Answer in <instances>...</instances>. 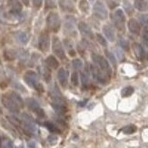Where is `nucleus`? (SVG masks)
<instances>
[{
    "label": "nucleus",
    "mask_w": 148,
    "mask_h": 148,
    "mask_svg": "<svg viewBox=\"0 0 148 148\" xmlns=\"http://www.w3.org/2000/svg\"><path fill=\"white\" fill-rule=\"evenodd\" d=\"M111 19H112V22H113L114 25L119 31H121V32L125 31L126 19H125V15L123 10L120 8L114 10L111 15Z\"/></svg>",
    "instance_id": "f257e3e1"
},
{
    "label": "nucleus",
    "mask_w": 148,
    "mask_h": 148,
    "mask_svg": "<svg viewBox=\"0 0 148 148\" xmlns=\"http://www.w3.org/2000/svg\"><path fill=\"white\" fill-rule=\"evenodd\" d=\"M47 25L50 31L53 33H57L61 27V19L58 13L52 11L47 16Z\"/></svg>",
    "instance_id": "f03ea898"
},
{
    "label": "nucleus",
    "mask_w": 148,
    "mask_h": 148,
    "mask_svg": "<svg viewBox=\"0 0 148 148\" xmlns=\"http://www.w3.org/2000/svg\"><path fill=\"white\" fill-rule=\"evenodd\" d=\"M75 27H76V20L73 16H66L64 21V33L69 36H75Z\"/></svg>",
    "instance_id": "7ed1b4c3"
},
{
    "label": "nucleus",
    "mask_w": 148,
    "mask_h": 148,
    "mask_svg": "<svg viewBox=\"0 0 148 148\" xmlns=\"http://www.w3.org/2000/svg\"><path fill=\"white\" fill-rule=\"evenodd\" d=\"M52 49L53 53L56 55V56L58 57L61 60H66V56L65 53V49H64V46L59 39V37L57 36H53L52 38Z\"/></svg>",
    "instance_id": "20e7f679"
},
{
    "label": "nucleus",
    "mask_w": 148,
    "mask_h": 148,
    "mask_svg": "<svg viewBox=\"0 0 148 148\" xmlns=\"http://www.w3.org/2000/svg\"><path fill=\"white\" fill-rule=\"evenodd\" d=\"M24 79L29 86L36 88L38 91H43V88L38 80V75L35 72L27 71L24 75Z\"/></svg>",
    "instance_id": "39448f33"
},
{
    "label": "nucleus",
    "mask_w": 148,
    "mask_h": 148,
    "mask_svg": "<svg viewBox=\"0 0 148 148\" xmlns=\"http://www.w3.org/2000/svg\"><path fill=\"white\" fill-rule=\"evenodd\" d=\"M91 57H92L93 62L97 66H99V68L102 70L103 72H105L107 75L111 74L110 66H109L108 61L105 58V57H103V56H99L97 54H92Z\"/></svg>",
    "instance_id": "423d86ee"
},
{
    "label": "nucleus",
    "mask_w": 148,
    "mask_h": 148,
    "mask_svg": "<svg viewBox=\"0 0 148 148\" xmlns=\"http://www.w3.org/2000/svg\"><path fill=\"white\" fill-rule=\"evenodd\" d=\"M93 12H94V15L98 19H101V20H106L108 17V12H107L106 5L102 1H100V0H97V1L94 4Z\"/></svg>",
    "instance_id": "0eeeda50"
},
{
    "label": "nucleus",
    "mask_w": 148,
    "mask_h": 148,
    "mask_svg": "<svg viewBox=\"0 0 148 148\" xmlns=\"http://www.w3.org/2000/svg\"><path fill=\"white\" fill-rule=\"evenodd\" d=\"M8 6L9 8V14L16 17L20 15L23 9V5L19 0H8Z\"/></svg>",
    "instance_id": "6e6552de"
},
{
    "label": "nucleus",
    "mask_w": 148,
    "mask_h": 148,
    "mask_svg": "<svg viewBox=\"0 0 148 148\" xmlns=\"http://www.w3.org/2000/svg\"><path fill=\"white\" fill-rule=\"evenodd\" d=\"M38 47L42 52L46 53L50 47V37L47 33H42L38 38Z\"/></svg>",
    "instance_id": "1a4fd4ad"
},
{
    "label": "nucleus",
    "mask_w": 148,
    "mask_h": 148,
    "mask_svg": "<svg viewBox=\"0 0 148 148\" xmlns=\"http://www.w3.org/2000/svg\"><path fill=\"white\" fill-rule=\"evenodd\" d=\"M77 27H78L80 33L82 34V36L84 37L87 38V39H91V40H93L95 38V35L93 33L91 27H90L86 23L81 21L78 23V25H77Z\"/></svg>",
    "instance_id": "9d476101"
},
{
    "label": "nucleus",
    "mask_w": 148,
    "mask_h": 148,
    "mask_svg": "<svg viewBox=\"0 0 148 148\" xmlns=\"http://www.w3.org/2000/svg\"><path fill=\"white\" fill-rule=\"evenodd\" d=\"M58 5L63 12L68 14L75 13V6L73 0H58Z\"/></svg>",
    "instance_id": "9b49d317"
},
{
    "label": "nucleus",
    "mask_w": 148,
    "mask_h": 148,
    "mask_svg": "<svg viewBox=\"0 0 148 148\" xmlns=\"http://www.w3.org/2000/svg\"><path fill=\"white\" fill-rule=\"evenodd\" d=\"M2 101H3V104L4 106L8 109V110H10L11 112L13 113H17L19 111V107L16 104V103L13 101V99L10 97V96L8 95H4L3 98H2Z\"/></svg>",
    "instance_id": "f8f14e48"
},
{
    "label": "nucleus",
    "mask_w": 148,
    "mask_h": 148,
    "mask_svg": "<svg viewBox=\"0 0 148 148\" xmlns=\"http://www.w3.org/2000/svg\"><path fill=\"white\" fill-rule=\"evenodd\" d=\"M23 121H24V127L25 129L28 131L29 133H36V126L34 123L33 119H32L29 115L23 114Z\"/></svg>",
    "instance_id": "ddd939ff"
},
{
    "label": "nucleus",
    "mask_w": 148,
    "mask_h": 148,
    "mask_svg": "<svg viewBox=\"0 0 148 148\" xmlns=\"http://www.w3.org/2000/svg\"><path fill=\"white\" fill-rule=\"evenodd\" d=\"M103 33L108 41L114 42L115 40V32L111 25L106 24L103 25Z\"/></svg>",
    "instance_id": "4468645a"
},
{
    "label": "nucleus",
    "mask_w": 148,
    "mask_h": 148,
    "mask_svg": "<svg viewBox=\"0 0 148 148\" xmlns=\"http://www.w3.org/2000/svg\"><path fill=\"white\" fill-rule=\"evenodd\" d=\"M90 70H91V73H92V75L94 76V78L97 82L102 83V84H105L106 82L105 75L102 74L101 70H99V68L97 66L91 65L90 66Z\"/></svg>",
    "instance_id": "2eb2a0df"
},
{
    "label": "nucleus",
    "mask_w": 148,
    "mask_h": 148,
    "mask_svg": "<svg viewBox=\"0 0 148 148\" xmlns=\"http://www.w3.org/2000/svg\"><path fill=\"white\" fill-rule=\"evenodd\" d=\"M127 27L128 29L134 35H139L141 32V25L139 24V22L134 18H131L129 19V21L127 23Z\"/></svg>",
    "instance_id": "dca6fc26"
},
{
    "label": "nucleus",
    "mask_w": 148,
    "mask_h": 148,
    "mask_svg": "<svg viewBox=\"0 0 148 148\" xmlns=\"http://www.w3.org/2000/svg\"><path fill=\"white\" fill-rule=\"evenodd\" d=\"M27 104L28 107L31 109V110L35 111L37 114L44 116V112H43L42 109L40 108L39 105H38V103L36 100H34L33 98H28L27 101Z\"/></svg>",
    "instance_id": "f3484780"
},
{
    "label": "nucleus",
    "mask_w": 148,
    "mask_h": 148,
    "mask_svg": "<svg viewBox=\"0 0 148 148\" xmlns=\"http://www.w3.org/2000/svg\"><path fill=\"white\" fill-rule=\"evenodd\" d=\"M133 50L134 52V55L137 57L138 59L143 60L145 57V51L144 49V47L141 46L138 43H134L133 44Z\"/></svg>",
    "instance_id": "a211bd4d"
},
{
    "label": "nucleus",
    "mask_w": 148,
    "mask_h": 148,
    "mask_svg": "<svg viewBox=\"0 0 148 148\" xmlns=\"http://www.w3.org/2000/svg\"><path fill=\"white\" fill-rule=\"evenodd\" d=\"M57 77H58V80L62 86L66 87L68 83V73L66 70L65 68H60L57 73Z\"/></svg>",
    "instance_id": "6ab92c4d"
},
{
    "label": "nucleus",
    "mask_w": 148,
    "mask_h": 148,
    "mask_svg": "<svg viewBox=\"0 0 148 148\" xmlns=\"http://www.w3.org/2000/svg\"><path fill=\"white\" fill-rule=\"evenodd\" d=\"M134 6L140 12H146L148 10V2L146 0H134Z\"/></svg>",
    "instance_id": "aec40b11"
},
{
    "label": "nucleus",
    "mask_w": 148,
    "mask_h": 148,
    "mask_svg": "<svg viewBox=\"0 0 148 148\" xmlns=\"http://www.w3.org/2000/svg\"><path fill=\"white\" fill-rule=\"evenodd\" d=\"M15 36H16V39L17 40V42L21 43L23 45L27 44L28 42V39H29L28 35L25 33V32H23V31H18L17 33H16Z\"/></svg>",
    "instance_id": "412c9836"
},
{
    "label": "nucleus",
    "mask_w": 148,
    "mask_h": 148,
    "mask_svg": "<svg viewBox=\"0 0 148 148\" xmlns=\"http://www.w3.org/2000/svg\"><path fill=\"white\" fill-rule=\"evenodd\" d=\"M46 63L49 67L53 68V69H56L59 66V62L57 61V59L54 56H49L46 60Z\"/></svg>",
    "instance_id": "4be33fe9"
},
{
    "label": "nucleus",
    "mask_w": 148,
    "mask_h": 148,
    "mask_svg": "<svg viewBox=\"0 0 148 148\" xmlns=\"http://www.w3.org/2000/svg\"><path fill=\"white\" fill-rule=\"evenodd\" d=\"M78 8L81 10V12H83L84 14H88L89 9H90L88 0H79Z\"/></svg>",
    "instance_id": "5701e85b"
},
{
    "label": "nucleus",
    "mask_w": 148,
    "mask_h": 148,
    "mask_svg": "<svg viewBox=\"0 0 148 148\" xmlns=\"http://www.w3.org/2000/svg\"><path fill=\"white\" fill-rule=\"evenodd\" d=\"M8 95L13 99V101H14V102L16 103V104L18 106L19 108H20V107H23V106H24V102H23L22 98L20 97V95H17L16 93H14V92L8 94Z\"/></svg>",
    "instance_id": "b1692460"
},
{
    "label": "nucleus",
    "mask_w": 148,
    "mask_h": 148,
    "mask_svg": "<svg viewBox=\"0 0 148 148\" xmlns=\"http://www.w3.org/2000/svg\"><path fill=\"white\" fill-rule=\"evenodd\" d=\"M138 21L140 25H142L146 29L148 28V14L138 15Z\"/></svg>",
    "instance_id": "393cba45"
},
{
    "label": "nucleus",
    "mask_w": 148,
    "mask_h": 148,
    "mask_svg": "<svg viewBox=\"0 0 148 148\" xmlns=\"http://www.w3.org/2000/svg\"><path fill=\"white\" fill-rule=\"evenodd\" d=\"M81 79L84 86H86L89 82V70L87 68V66H86L85 70L81 73Z\"/></svg>",
    "instance_id": "a878e982"
},
{
    "label": "nucleus",
    "mask_w": 148,
    "mask_h": 148,
    "mask_svg": "<svg viewBox=\"0 0 148 148\" xmlns=\"http://www.w3.org/2000/svg\"><path fill=\"white\" fill-rule=\"evenodd\" d=\"M123 5H124V9L127 13V15H132L134 13V8L131 5V3L128 1V0H123Z\"/></svg>",
    "instance_id": "bb28decb"
},
{
    "label": "nucleus",
    "mask_w": 148,
    "mask_h": 148,
    "mask_svg": "<svg viewBox=\"0 0 148 148\" xmlns=\"http://www.w3.org/2000/svg\"><path fill=\"white\" fill-rule=\"evenodd\" d=\"M118 43H119V45H120V47L123 48L124 50H126V51H128L129 50V42H128L125 38H124V37H119V39H118Z\"/></svg>",
    "instance_id": "cd10ccee"
},
{
    "label": "nucleus",
    "mask_w": 148,
    "mask_h": 148,
    "mask_svg": "<svg viewBox=\"0 0 148 148\" xmlns=\"http://www.w3.org/2000/svg\"><path fill=\"white\" fill-rule=\"evenodd\" d=\"M105 54L106 56V57L108 58V60L110 61V63L112 64L113 66H116V58H115V56H114L113 53H111L110 51H108V50H106L105 51Z\"/></svg>",
    "instance_id": "c85d7f7f"
},
{
    "label": "nucleus",
    "mask_w": 148,
    "mask_h": 148,
    "mask_svg": "<svg viewBox=\"0 0 148 148\" xmlns=\"http://www.w3.org/2000/svg\"><path fill=\"white\" fill-rule=\"evenodd\" d=\"M64 44H65V47L68 49L69 55H70V56H74L75 55V50H74V48H73V44H72V42L70 41V40H65Z\"/></svg>",
    "instance_id": "c756f323"
},
{
    "label": "nucleus",
    "mask_w": 148,
    "mask_h": 148,
    "mask_svg": "<svg viewBox=\"0 0 148 148\" xmlns=\"http://www.w3.org/2000/svg\"><path fill=\"white\" fill-rule=\"evenodd\" d=\"M134 93V88L132 86H127V87H125L123 90H122V96L123 97H127V96H130L132 94Z\"/></svg>",
    "instance_id": "7c9ffc66"
},
{
    "label": "nucleus",
    "mask_w": 148,
    "mask_h": 148,
    "mask_svg": "<svg viewBox=\"0 0 148 148\" xmlns=\"http://www.w3.org/2000/svg\"><path fill=\"white\" fill-rule=\"evenodd\" d=\"M122 131H123L125 134H134V132L136 131V127L134 125H127L125 127H124L123 129H122Z\"/></svg>",
    "instance_id": "2f4dec72"
},
{
    "label": "nucleus",
    "mask_w": 148,
    "mask_h": 148,
    "mask_svg": "<svg viewBox=\"0 0 148 148\" xmlns=\"http://www.w3.org/2000/svg\"><path fill=\"white\" fill-rule=\"evenodd\" d=\"M95 36H96V39H97L98 43L101 45V46L105 47H107V42H106V38H105L104 36H103L102 35H100V34H96V35H95Z\"/></svg>",
    "instance_id": "473e14b6"
},
{
    "label": "nucleus",
    "mask_w": 148,
    "mask_h": 148,
    "mask_svg": "<svg viewBox=\"0 0 148 148\" xmlns=\"http://www.w3.org/2000/svg\"><path fill=\"white\" fill-rule=\"evenodd\" d=\"M142 41L145 45V47L148 48V29H145L143 31V34H142Z\"/></svg>",
    "instance_id": "72a5a7b5"
},
{
    "label": "nucleus",
    "mask_w": 148,
    "mask_h": 148,
    "mask_svg": "<svg viewBox=\"0 0 148 148\" xmlns=\"http://www.w3.org/2000/svg\"><path fill=\"white\" fill-rule=\"evenodd\" d=\"M41 72H42L43 76L45 77V79H46L47 81H49V79H50V72L48 71V68L47 66H42L41 67Z\"/></svg>",
    "instance_id": "f704fd0d"
},
{
    "label": "nucleus",
    "mask_w": 148,
    "mask_h": 148,
    "mask_svg": "<svg viewBox=\"0 0 148 148\" xmlns=\"http://www.w3.org/2000/svg\"><path fill=\"white\" fill-rule=\"evenodd\" d=\"M73 66L75 70H79L83 67V63L81 61V59L79 58H75L73 60Z\"/></svg>",
    "instance_id": "c9c22d12"
},
{
    "label": "nucleus",
    "mask_w": 148,
    "mask_h": 148,
    "mask_svg": "<svg viewBox=\"0 0 148 148\" xmlns=\"http://www.w3.org/2000/svg\"><path fill=\"white\" fill-rule=\"evenodd\" d=\"M106 3L109 8L111 9H114L119 5V0H106Z\"/></svg>",
    "instance_id": "e433bc0d"
},
{
    "label": "nucleus",
    "mask_w": 148,
    "mask_h": 148,
    "mask_svg": "<svg viewBox=\"0 0 148 148\" xmlns=\"http://www.w3.org/2000/svg\"><path fill=\"white\" fill-rule=\"evenodd\" d=\"M71 83L74 86H77L78 85V74L77 72H74L71 75Z\"/></svg>",
    "instance_id": "4c0bfd02"
},
{
    "label": "nucleus",
    "mask_w": 148,
    "mask_h": 148,
    "mask_svg": "<svg viewBox=\"0 0 148 148\" xmlns=\"http://www.w3.org/2000/svg\"><path fill=\"white\" fill-rule=\"evenodd\" d=\"M114 53L115 55H116V57L119 59V60H123L125 58V56H124V53H123V51H122L120 48L116 47L114 49Z\"/></svg>",
    "instance_id": "58836bf2"
},
{
    "label": "nucleus",
    "mask_w": 148,
    "mask_h": 148,
    "mask_svg": "<svg viewBox=\"0 0 148 148\" xmlns=\"http://www.w3.org/2000/svg\"><path fill=\"white\" fill-rule=\"evenodd\" d=\"M45 125H46L47 127V129L51 132H57L58 130H57V128L56 127V125L52 123H48V122H47V123H45Z\"/></svg>",
    "instance_id": "ea45409f"
},
{
    "label": "nucleus",
    "mask_w": 148,
    "mask_h": 148,
    "mask_svg": "<svg viewBox=\"0 0 148 148\" xmlns=\"http://www.w3.org/2000/svg\"><path fill=\"white\" fill-rule=\"evenodd\" d=\"M47 8H56V0H46Z\"/></svg>",
    "instance_id": "a19ab883"
},
{
    "label": "nucleus",
    "mask_w": 148,
    "mask_h": 148,
    "mask_svg": "<svg viewBox=\"0 0 148 148\" xmlns=\"http://www.w3.org/2000/svg\"><path fill=\"white\" fill-rule=\"evenodd\" d=\"M2 146H3V148H13V145L11 143V141L8 139L4 140V142L2 143Z\"/></svg>",
    "instance_id": "79ce46f5"
},
{
    "label": "nucleus",
    "mask_w": 148,
    "mask_h": 148,
    "mask_svg": "<svg viewBox=\"0 0 148 148\" xmlns=\"http://www.w3.org/2000/svg\"><path fill=\"white\" fill-rule=\"evenodd\" d=\"M32 3H33V5L36 8H39L40 6L42 5L43 0H32Z\"/></svg>",
    "instance_id": "37998d69"
},
{
    "label": "nucleus",
    "mask_w": 148,
    "mask_h": 148,
    "mask_svg": "<svg viewBox=\"0 0 148 148\" xmlns=\"http://www.w3.org/2000/svg\"><path fill=\"white\" fill-rule=\"evenodd\" d=\"M48 141H49V143L51 145H55L56 143V141H57V138L56 136H51L48 137Z\"/></svg>",
    "instance_id": "c03bdc74"
},
{
    "label": "nucleus",
    "mask_w": 148,
    "mask_h": 148,
    "mask_svg": "<svg viewBox=\"0 0 148 148\" xmlns=\"http://www.w3.org/2000/svg\"><path fill=\"white\" fill-rule=\"evenodd\" d=\"M28 148H36V142H34V141H30L28 143Z\"/></svg>",
    "instance_id": "a18cd8bd"
},
{
    "label": "nucleus",
    "mask_w": 148,
    "mask_h": 148,
    "mask_svg": "<svg viewBox=\"0 0 148 148\" xmlns=\"http://www.w3.org/2000/svg\"><path fill=\"white\" fill-rule=\"evenodd\" d=\"M0 145H1V139H0Z\"/></svg>",
    "instance_id": "49530a36"
},
{
    "label": "nucleus",
    "mask_w": 148,
    "mask_h": 148,
    "mask_svg": "<svg viewBox=\"0 0 148 148\" xmlns=\"http://www.w3.org/2000/svg\"><path fill=\"white\" fill-rule=\"evenodd\" d=\"M20 148H23V147H20Z\"/></svg>",
    "instance_id": "de8ad7c7"
},
{
    "label": "nucleus",
    "mask_w": 148,
    "mask_h": 148,
    "mask_svg": "<svg viewBox=\"0 0 148 148\" xmlns=\"http://www.w3.org/2000/svg\"></svg>",
    "instance_id": "09e8293b"
}]
</instances>
